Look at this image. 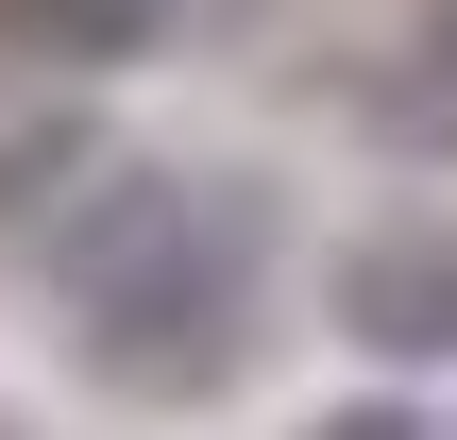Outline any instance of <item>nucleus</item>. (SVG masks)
Masks as SVG:
<instances>
[{
	"instance_id": "1",
	"label": "nucleus",
	"mask_w": 457,
	"mask_h": 440,
	"mask_svg": "<svg viewBox=\"0 0 457 440\" xmlns=\"http://www.w3.org/2000/svg\"><path fill=\"white\" fill-rule=\"evenodd\" d=\"M254 271H271V187H237V170H85V203L51 220V288H68L85 373L153 390V407L237 373Z\"/></svg>"
},
{
	"instance_id": "3",
	"label": "nucleus",
	"mask_w": 457,
	"mask_h": 440,
	"mask_svg": "<svg viewBox=\"0 0 457 440\" xmlns=\"http://www.w3.org/2000/svg\"><path fill=\"white\" fill-rule=\"evenodd\" d=\"M0 51H17V68H68V85H102V68L170 51V0H0Z\"/></svg>"
},
{
	"instance_id": "6",
	"label": "nucleus",
	"mask_w": 457,
	"mask_h": 440,
	"mask_svg": "<svg viewBox=\"0 0 457 440\" xmlns=\"http://www.w3.org/2000/svg\"><path fill=\"white\" fill-rule=\"evenodd\" d=\"M305 440H441V424H424V407H390V390H373V407H322V424H305Z\"/></svg>"
},
{
	"instance_id": "4",
	"label": "nucleus",
	"mask_w": 457,
	"mask_h": 440,
	"mask_svg": "<svg viewBox=\"0 0 457 440\" xmlns=\"http://www.w3.org/2000/svg\"><path fill=\"white\" fill-rule=\"evenodd\" d=\"M373 119H390L407 153H457V0H441V17H424V51H407V68L373 85Z\"/></svg>"
},
{
	"instance_id": "2",
	"label": "nucleus",
	"mask_w": 457,
	"mask_h": 440,
	"mask_svg": "<svg viewBox=\"0 0 457 440\" xmlns=\"http://www.w3.org/2000/svg\"><path fill=\"white\" fill-rule=\"evenodd\" d=\"M339 339H373V356H457V220H407V237H356V254H339Z\"/></svg>"
},
{
	"instance_id": "5",
	"label": "nucleus",
	"mask_w": 457,
	"mask_h": 440,
	"mask_svg": "<svg viewBox=\"0 0 457 440\" xmlns=\"http://www.w3.org/2000/svg\"><path fill=\"white\" fill-rule=\"evenodd\" d=\"M68 187H85V136H68V119H51V136H0V237H34Z\"/></svg>"
}]
</instances>
